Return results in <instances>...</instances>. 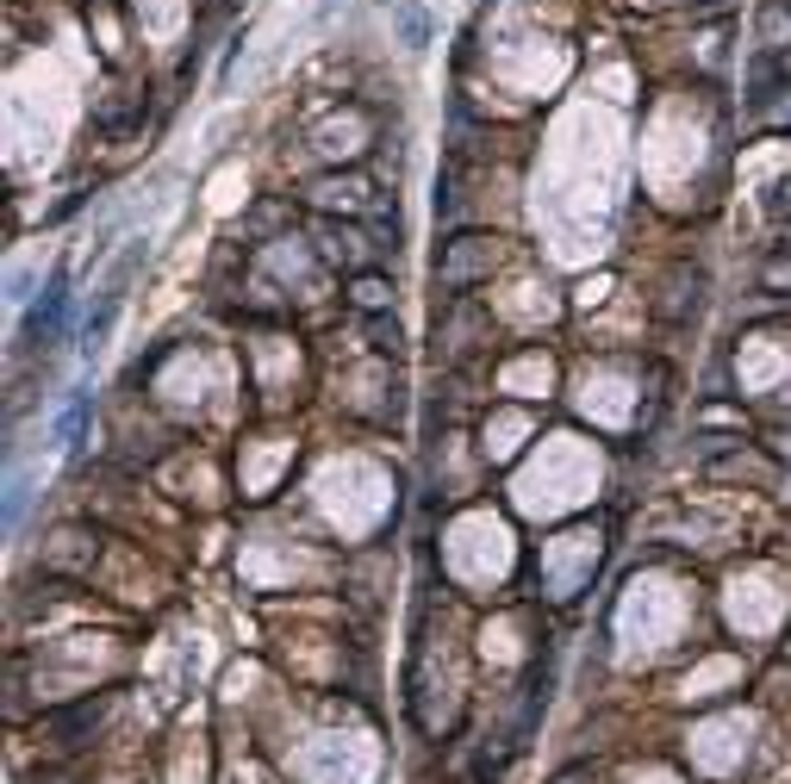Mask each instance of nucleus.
Wrapping results in <instances>:
<instances>
[{
	"mask_svg": "<svg viewBox=\"0 0 791 784\" xmlns=\"http://www.w3.org/2000/svg\"><path fill=\"white\" fill-rule=\"evenodd\" d=\"M492 261H499V243L486 237V231H462V237L442 243V256H437V286L462 299L474 281H486V274H492Z\"/></svg>",
	"mask_w": 791,
	"mask_h": 784,
	"instance_id": "f257e3e1",
	"label": "nucleus"
},
{
	"mask_svg": "<svg viewBox=\"0 0 791 784\" xmlns=\"http://www.w3.org/2000/svg\"><path fill=\"white\" fill-rule=\"evenodd\" d=\"M63 318H69V268H57L50 274V286L38 293V305H32V318H25V348H50L57 336H63Z\"/></svg>",
	"mask_w": 791,
	"mask_h": 784,
	"instance_id": "f03ea898",
	"label": "nucleus"
},
{
	"mask_svg": "<svg viewBox=\"0 0 791 784\" xmlns=\"http://www.w3.org/2000/svg\"><path fill=\"white\" fill-rule=\"evenodd\" d=\"M306 194L318 199V206H343V212H362V206L374 199V187L362 181V174H325V181H312Z\"/></svg>",
	"mask_w": 791,
	"mask_h": 784,
	"instance_id": "7ed1b4c3",
	"label": "nucleus"
},
{
	"mask_svg": "<svg viewBox=\"0 0 791 784\" xmlns=\"http://www.w3.org/2000/svg\"><path fill=\"white\" fill-rule=\"evenodd\" d=\"M82 561H94L88 529H57V542L45 548V566H82Z\"/></svg>",
	"mask_w": 791,
	"mask_h": 784,
	"instance_id": "20e7f679",
	"label": "nucleus"
},
{
	"mask_svg": "<svg viewBox=\"0 0 791 784\" xmlns=\"http://www.w3.org/2000/svg\"><path fill=\"white\" fill-rule=\"evenodd\" d=\"M350 305L355 311H387V305H393V281H387V274H355Z\"/></svg>",
	"mask_w": 791,
	"mask_h": 784,
	"instance_id": "39448f33",
	"label": "nucleus"
},
{
	"mask_svg": "<svg viewBox=\"0 0 791 784\" xmlns=\"http://www.w3.org/2000/svg\"><path fill=\"white\" fill-rule=\"evenodd\" d=\"M318 237H325V261H343V268L362 261V231L355 224H325Z\"/></svg>",
	"mask_w": 791,
	"mask_h": 784,
	"instance_id": "423d86ee",
	"label": "nucleus"
},
{
	"mask_svg": "<svg viewBox=\"0 0 791 784\" xmlns=\"http://www.w3.org/2000/svg\"><path fill=\"white\" fill-rule=\"evenodd\" d=\"M112 318H119V293H107V299H100V311H88V324H82V348H88V355L107 343Z\"/></svg>",
	"mask_w": 791,
	"mask_h": 784,
	"instance_id": "0eeeda50",
	"label": "nucleus"
},
{
	"mask_svg": "<svg viewBox=\"0 0 791 784\" xmlns=\"http://www.w3.org/2000/svg\"><path fill=\"white\" fill-rule=\"evenodd\" d=\"M57 436H63V449H69V455L82 449V436H88V399H75V405H69L63 424H57Z\"/></svg>",
	"mask_w": 791,
	"mask_h": 784,
	"instance_id": "6e6552de",
	"label": "nucleus"
},
{
	"mask_svg": "<svg viewBox=\"0 0 791 784\" xmlns=\"http://www.w3.org/2000/svg\"><path fill=\"white\" fill-rule=\"evenodd\" d=\"M399 38H405V50H424L430 44V20H424L418 7H399Z\"/></svg>",
	"mask_w": 791,
	"mask_h": 784,
	"instance_id": "1a4fd4ad",
	"label": "nucleus"
},
{
	"mask_svg": "<svg viewBox=\"0 0 791 784\" xmlns=\"http://www.w3.org/2000/svg\"><path fill=\"white\" fill-rule=\"evenodd\" d=\"M760 281H767L772 293H786V286H791V261H786V256H779V261H767V268H760Z\"/></svg>",
	"mask_w": 791,
	"mask_h": 784,
	"instance_id": "9d476101",
	"label": "nucleus"
},
{
	"mask_svg": "<svg viewBox=\"0 0 791 784\" xmlns=\"http://www.w3.org/2000/svg\"><path fill=\"white\" fill-rule=\"evenodd\" d=\"M374 348H399V324H387L380 311H374Z\"/></svg>",
	"mask_w": 791,
	"mask_h": 784,
	"instance_id": "9b49d317",
	"label": "nucleus"
},
{
	"mask_svg": "<svg viewBox=\"0 0 791 784\" xmlns=\"http://www.w3.org/2000/svg\"><path fill=\"white\" fill-rule=\"evenodd\" d=\"M786 249H791V231H786Z\"/></svg>",
	"mask_w": 791,
	"mask_h": 784,
	"instance_id": "f8f14e48",
	"label": "nucleus"
}]
</instances>
